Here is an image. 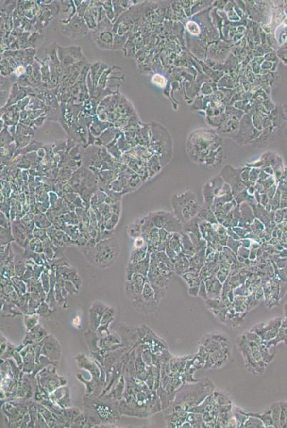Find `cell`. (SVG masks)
I'll return each mask as SVG.
<instances>
[{
    "instance_id": "cell-1",
    "label": "cell",
    "mask_w": 287,
    "mask_h": 428,
    "mask_svg": "<svg viewBox=\"0 0 287 428\" xmlns=\"http://www.w3.org/2000/svg\"><path fill=\"white\" fill-rule=\"evenodd\" d=\"M215 386L208 378L200 379L194 384L185 385L176 395L175 399L171 405H177L185 411L201 404L211 394L215 392Z\"/></svg>"
},
{
    "instance_id": "cell-2",
    "label": "cell",
    "mask_w": 287,
    "mask_h": 428,
    "mask_svg": "<svg viewBox=\"0 0 287 428\" xmlns=\"http://www.w3.org/2000/svg\"><path fill=\"white\" fill-rule=\"evenodd\" d=\"M86 261L92 266L100 269L110 268L119 258L121 248L115 236L101 240L92 249L83 251Z\"/></svg>"
},
{
    "instance_id": "cell-3",
    "label": "cell",
    "mask_w": 287,
    "mask_h": 428,
    "mask_svg": "<svg viewBox=\"0 0 287 428\" xmlns=\"http://www.w3.org/2000/svg\"><path fill=\"white\" fill-rule=\"evenodd\" d=\"M85 409L91 411L101 420L103 424L112 425L119 420V402L106 397H92L84 396L83 399Z\"/></svg>"
},
{
    "instance_id": "cell-4",
    "label": "cell",
    "mask_w": 287,
    "mask_h": 428,
    "mask_svg": "<svg viewBox=\"0 0 287 428\" xmlns=\"http://www.w3.org/2000/svg\"><path fill=\"white\" fill-rule=\"evenodd\" d=\"M172 206L174 215L185 223L191 221L200 209L195 194L191 191L172 196Z\"/></svg>"
},
{
    "instance_id": "cell-5",
    "label": "cell",
    "mask_w": 287,
    "mask_h": 428,
    "mask_svg": "<svg viewBox=\"0 0 287 428\" xmlns=\"http://www.w3.org/2000/svg\"><path fill=\"white\" fill-rule=\"evenodd\" d=\"M75 360L77 361V365H78L79 368L85 369L92 376V380H86L83 378V376H82V375H77L78 380L86 385V395H91L94 393V391H95L96 388H97L99 382H100V377H101V373H100L101 369H100V363H99L98 361H95V360L94 362L92 361H90L89 358H86L83 354L77 355V356H75Z\"/></svg>"
},
{
    "instance_id": "cell-6",
    "label": "cell",
    "mask_w": 287,
    "mask_h": 428,
    "mask_svg": "<svg viewBox=\"0 0 287 428\" xmlns=\"http://www.w3.org/2000/svg\"><path fill=\"white\" fill-rule=\"evenodd\" d=\"M236 344L239 348L240 353L244 358L245 362L246 369L249 373L255 376H262L264 374L267 364L260 363L255 359L253 356L251 349L249 346L248 341L246 338L245 335H242L236 338Z\"/></svg>"
},
{
    "instance_id": "cell-7",
    "label": "cell",
    "mask_w": 287,
    "mask_h": 428,
    "mask_svg": "<svg viewBox=\"0 0 287 428\" xmlns=\"http://www.w3.org/2000/svg\"><path fill=\"white\" fill-rule=\"evenodd\" d=\"M56 365H50L42 370H40L39 374L36 375L39 385L43 388L45 391L50 393L54 392V391L66 385L67 380L63 378L57 376L56 373Z\"/></svg>"
},
{
    "instance_id": "cell-8",
    "label": "cell",
    "mask_w": 287,
    "mask_h": 428,
    "mask_svg": "<svg viewBox=\"0 0 287 428\" xmlns=\"http://www.w3.org/2000/svg\"><path fill=\"white\" fill-rule=\"evenodd\" d=\"M158 304L159 303L156 300L154 289L147 280L140 297L137 300L132 301V306L138 313L150 314L157 311Z\"/></svg>"
},
{
    "instance_id": "cell-9",
    "label": "cell",
    "mask_w": 287,
    "mask_h": 428,
    "mask_svg": "<svg viewBox=\"0 0 287 428\" xmlns=\"http://www.w3.org/2000/svg\"><path fill=\"white\" fill-rule=\"evenodd\" d=\"M283 318H275L267 322L258 323L250 331L257 334L264 342H268L276 338L282 325Z\"/></svg>"
},
{
    "instance_id": "cell-10",
    "label": "cell",
    "mask_w": 287,
    "mask_h": 428,
    "mask_svg": "<svg viewBox=\"0 0 287 428\" xmlns=\"http://www.w3.org/2000/svg\"><path fill=\"white\" fill-rule=\"evenodd\" d=\"M97 26V30L92 32V36L96 44L98 45L99 48L102 49H111L113 45V35L110 31L112 25L109 19H104Z\"/></svg>"
},
{
    "instance_id": "cell-11",
    "label": "cell",
    "mask_w": 287,
    "mask_h": 428,
    "mask_svg": "<svg viewBox=\"0 0 287 428\" xmlns=\"http://www.w3.org/2000/svg\"><path fill=\"white\" fill-rule=\"evenodd\" d=\"M60 28L64 35L71 39L83 38L88 33L86 22L77 15L74 16L68 23L62 24Z\"/></svg>"
},
{
    "instance_id": "cell-12",
    "label": "cell",
    "mask_w": 287,
    "mask_h": 428,
    "mask_svg": "<svg viewBox=\"0 0 287 428\" xmlns=\"http://www.w3.org/2000/svg\"><path fill=\"white\" fill-rule=\"evenodd\" d=\"M147 280V277L138 274H133L130 280H126L125 294L127 298L132 301L137 300L140 297Z\"/></svg>"
},
{
    "instance_id": "cell-13",
    "label": "cell",
    "mask_w": 287,
    "mask_h": 428,
    "mask_svg": "<svg viewBox=\"0 0 287 428\" xmlns=\"http://www.w3.org/2000/svg\"><path fill=\"white\" fill-rule=\"evenodd\" d=\"M62 355V348L57 338L52 335H48L42 341L41 356L47 357L52 361H59Z\"/></svg>"
},
{
    "instance_id": "cell-14",
    "label": "cell",
    "mask_w": 287,
    "mask_h": 428,
    "mask_svg": "<svg viewBox=\"0 0 287 428\" xmlns=\"http://www.w3.org/2000/svg\"><path fill=\"white\" fill-rule=\"evenodd\" d=\"M109 306L101 301L94 302L89 310V329L97 331L104 313Z\"/></svg>"
},
{
    "instance_id": "cell-15",
    "label": "cell",
    "mask_w": 287,
    "mask_h": 428,
    "mask_svg": "<svg viewBox=\"0 0 287 428\" xmlns=\"http://www.w3.org/2000/svg\"><path fill=\"white\" fill-rule=\"evenodd\" d=\"M150 259H151V254L148 252L147 256L144 260L137 263H128L126 269V280H130L133 274H135L143 275L147 277L150 269Z\"/></svg>"
},
{
    "instance_id": "cell-16",
    "label": "cell",
    "mask_w": 287,
    "mask_h": 428,
    "mask_svg": "<svg viewBox=\"0 0 287 428\" xmlns=\"http://www.w3.org/2000/svg\"><path fill=\"white\" fill-rule=\"evenodd\" d=\"M49 399L56 404L60 405L61 408H68L72 407L70 393L68 387L57 388L54 392L50 393Z\"/></svg>"
},
{
    "instance_id": "cell-17",
    "label": "cell",
    "mask_w": 287,
    "mask_h": 428,
    "mask_svg": "<svg viewBox=\"0 0 287 428\" xmlns=\"http://www.w3.org/2000/svg\"><path fill=\"white\" fill-rule=\"evenodd\" d=\"M12 231L15 241L24 248L28 247L30 240L27 237V229L22 221L15 220L12 224Z\"/></svg>"
},
{
    "instance_id": "cell-18",
    "label": "cell",
    "mask_w": 287,
    "mask_h": 428,
    "mask_svg": "<svg viewBox=\"0 0 287 428\" xmlns=\"http://www.w3.org/2000/svg\"><path fill=\"white\" fill-rule=\"evenodd\" d=\"M57 279L61 278L65 280L72 282L77 289L80 290L82 285V280L75 268H71V266L59 267L56 270Z\"/></svg>"
},
{
    "instance_id": "cell-19",
    "label": "cell",
    "mask_w": 287,
    "mask_h": 428,
    "mask_svg": "<svg viewBox=\"0 0 287 428\" xmlns=\"http://www.w3.org/2000/svg\"><path fill=\"white\" fill-rule=\"evenodd\" d=\"M23 359V372L25 373H33L36 365V353L33 345H27L20 352Z\"/></svg>"
},
{
    "instance_id": "cell-20",
    "label": "cell",
    "mask_w": 287,
    "mask_h": 428,
    "mask_svg": "<svg viewBox=\"0 0 287 428\" xmlns=\"http://www.w3.org/2000/svg\"><path fill=\"white\" fill-rule=\"evenodd\" d=\"M47 335H48V333L45 329L41 325L38 324L34 329L27 332L24 340L23 344L26 346L37 344V343L41 342Z\"/></svg>"
},
{
    "instance_id": "cell-21",
    "label": "cell",
    "mask_w": 287,
    "mask_h": 428,
    "mask_svg": "<svg viewBox=\"0 0 287 428\" xmlns=\"http://www.w3.org/2000/svg\"><path fill=\"white\" fill-rule=\"evenodd\" d=\"M191 356L174 357L170 360L169 365L171 369V376H181L185 371L186 362Z\"/></svg>"
},
{
    "instance_id": "cell-22",
    "label": "cell",
    "mask_w": 287,
    "mask_h": 428,
    "mask_svg": "<svg viewBox=\"0 0 287 428\" xmlns=\"http://www.w3.org/2000/svg\"><path fill=\"white\" fill-rule=\"evenodd\" d=\"M207 290L208 298L217 299L221 296V283L216 278H208L205 283Z\"/></svg>"
},
{
    "instance_id": "cell-23",
    "label": "cell",
    "mask_w": 287,
    "mask_h": 428,
    "mask_svg": "<svg viewBox=\"0 0 287 428\" xmlns=\"http://www.w3.org/2000/svg\"><path fill=\"white\" fill-rule=\"evenodd\" d=\"M236 410L239 411L240 412H241V413L244 414V415L257 417V418L260 419L263 422L265 428H274V422H273L271 411L270 408L269 409L266 410L262 413H261V412H246L244 411H241V409H239V408H236Z\"/></svg>"
},
{
    "instance_id": "cell-24",
    "label": "cell",
    "mask_w": 287,
    "mask_h": 428,
    "mask_svg": "<svg viewBox=\"0 0 287 428\" xmlns=\"http://www.w3.org/2000/svg\"><path fill=\"white\" fill-rule=\"evenodd\" d=\"M84 337L88 347L90 350V353H94V352H97L100 350V347H99V341H100V338L97 332L89 329L84 333Z\"/></svg>"
},
{
    "instance_id": "cell-25",
    "label": "cell",
    "mask_w": 287,
    "mask_h": 428,
    "mask_svg": "<svg viewBox=\"0 0 287 428\" xmlns=\"http://www.w3.org/2000/svg\"><path fill=\"white\" fill-rule=\"evenodd\" d=\"M145 217L136 218L127 227V234L130 238H136L142 234Z\"/></svg>"
},
{
    "instance_id": "cell-26",
    "label": "cell",
    "mask_w": 287,
    "mask_h": 428,
    "mask_svg": "<svg viewBox=\"0 0 287 428\" xmlns=\"http://www.w3.org/2000/svg\"><path fill=\"white\" fill-rule=\"evenodd\" d=\"M281 341H285L287 344V319L286 318H283L282 326H281L276 338L271 341L266 342V344H267V347L270 349L272 346L277 345Z\"/></svg>"
},
{
    "instance_id": "cell-27",
    "label": "cell",
    "mask_w": 287,
    "mask_h": 428,
    "mask_svg": "<svg viewBox=\"0 0 287 428\" xmlns=\"http://www.w3.org/2000/svg\"><path fill=\"white\" fill-rule=\"evenodd\" d=\"M121 338L118 334L110 333L107 336L100 338L99 347L100 349H107L115 344H121Z\"/></svg>"
},
{
    "instance_id": "cell-28",
    "label": "cell",
    "mask_w": 287,
    "mask_h": 428,
    "mask_svg": "<svg viewBox=\"0 0 287 428\" xmlns=\"http://www.w3.org/2000/svg\"><path fill=\"white\" fill-rule=\"evenodd\" d=\"M14 266H15V276L20 278L25 272L27 268L26 258L24 255H17L14 258Z\"/></svg>"
},
{
    "instance_id": "cell-29",
    "label": "cell",
    "mask_w": 287,
    "mask_h": 428,
    "mask_svg": "<svg viewBox=\"0 0 287 428\" xmlns=\"http://www.w3.org/2000/svg\"><path fill=\"white\" fill-rule=\"evenodd\" d=\"M148 253V246L141 248H132L129 263H137L144 260Z\"/></svg>"
},
{
    "instance_id": "cell-30",
    "label": "cell",
    "mask_w": 287,
    "mask_h": 428,
    "mask_svg": "<svg viewBox=\"0 0 287 428\" xmlns=\"http://www.w3.org/2000/svg\"><path fill=\"white\" fill-rule=\"evenodd\" d=\"M242 428H265V426L260 419L247 415Z\"/></svg>"
},
{
    "instance_id": "cell-31",
    "label": "cell",
    "mask_w": 287,
    "mask_h": 428,
    "mask_svg": "<svg viewBox=\"0 0 287 428\" xmlns=\"http://www.w3.org/2000/svg\"><path fill=\"white\" fill-rule=\"evenodd\" d=\"M259 345V350H260L261 355H262V360L266 362V363L268 365V364L271 363L272 362L273 360L274 359V356H275V353L274 354L271 355L270 353H269V348L267 347V344L266 342H264L262 341Z\"/></svg>"
},
{
    "instance_id": "cell-32",
    "label": "cell",
    "mask_w": 287,
    "mask_h": 428,
    "mask_svg": "<svg viewBox=\"0 0 287 428\" xmlns=\"http://www.w3.org/2000/svg\"><path fill=\"white\" fill-rule=\"evenodd\" d=\"M270 409L271 411V416H272L273 422H274V428H280L279 422H280L281 407L279 402L273 403L270 406Z\"/></svg>"
},
{
    "instance_id": "cell-33",
    "label": "cell",
    "mask_w": 287,
    "mask_h": 428,
    "mask_svg": "<svg viewBox=\"0 0 287 428\" xmlns=\"http://www.w3.org/2000/svg\"><path fill=\"white\" fill-rule=\"evenodd\" d=\"M39 317V315L37 313L31 314V315L28 314L24 316V324L27 329V332L30 331L37 326Z\"/></svg>"
},
{
    "instance_id": "cell-34",
    "label": "cell",
    "mask_w": 287,
    "mask_h": 428,
    "mask_svg": "<svg viewBox=\"0 0 287 428\" xmlns=\"http://www.w3.org/2000/svg\"><path fill=\"white\" fill-rule=\"evenodd\" d=\"M15 241L14 238L11 228L1 227V246L8 245L12 241Z\"/></svg>"
},
{
    "instance_id": "cell-35",
    "label": "cell",
    "mask_w": 287,
    "mask_h": 428,
    "mask_svg": "<svg viewBox=\"0 0 287 428\" xmlns=\"http://www.w3.org/2000/svg\"><path fill=\"white\" fill-rule=\"evenodd\" d=\"M34 224L36 227L39 228V229H49V228L51 227V223L49 221L48 218H47L46 215L43 214H39L36 215L34 216Z\"/></svg>"
},
{
    "instance_id": "cell-36",
    "label": "cell",
    "mask_w": 287,
    "mask_h": 428,
    "mask_svg": "<svg viewBox=\"0 0 287 428\" xmlns=\"http://www.w3.org/2000/svg\"><path fill=\"white\" fill-rule=\"evenodd\" d=\"M26 248H28L34 253H42L44 252L43 242L37 238H33L30 240L28 247Z\"/></svg>"
},
{
    "instance_id": "cell-37",
    "label": "cell",
    "mask_w": 287,
    "mask_h": 428,
    "mask_svg": "<svg viewBox=\"0 0 287 428\" xmlns=\"http://www.w3.org/2000/svg\"><path fill=\"white\" fill-rule=\"evenodd\" d=\"M115 315H116V311L114 308L109 306L106 312L104 313L102 318H101L100 325H110L111 323L115 320Z\"/></svg>"
},
{
    "instance_id": "cell-38",
    "label": "cell",
    "mask_w": 287,
    "mask_h": 428,
    "mask_svg": "<svg viewBox=\"0 0 287 428\" xmlns=\"http://www.w3.org/2000/svg\"><path fill=\"white\" fill-rule=\"evenodd\" d=\"M52 313V310L51 309V307L49 306L46 302H42L36 311V313H37L39 316L43 317V318H47V317L50 316Z\"/></svg>"
},
{
    "instance_id": "cell-39",
    "label": "cell",
    "mask_w": 287,
    "mask_h": 428,
    "mask_svg": "<svg viewBox=\"0 0 287 428\" xmlns=\"http://www.w3.org/2000/svg\"><path fill=\"white\" fill-rule=\"evenodd\" d=\"M281 407L280 428H287V401L279 402Z\"/></svg>"
},
{
    "instance_id": "cell-40",
    "label": "cell",
    "mask_w": 287,
    "mask_h": 428,
    "mask_svg": "<svg viewBox=\"0 0 287 428\" xmlns=\"http://www.w3.org/2000/svg\"><path fill=\"white\" fill-rule=\"evenodd\" d=\"M31 140L30 136H23V135H16L15 136V143H16V148L19 149H22L26 145L29 144Z\"/></svg>"
},
{
    "instance_id": "cell-41",
    "label": "cell",
    "mask_w": 287,
    "mask_h": 428,
    "mask_svg": "<svg viewBox=\"0 0 287 428\" xmlns=\"http://www.w3.org/2000/svg\"><path fill=\"white\" fill-rule=\"evenodd\" d=\"M14 138L11 133L9 132L7 129H4L1 132V147H6L10 143L13 142Z\"/></svg>"
},
{
    "instance_id": "cell-42",
    "label": "cell",
    "mask_w": 287,
    "mask_h": 428,
    "mask_svg": "<svg viewBox=\"0 0 287 428\" xmlns=\"http://www.w3.org/2000/svg\"><path fill=\"white\" fill-rule=\"evenodd\" d=\"M33 236L34 238L41 240L42 242L49 238L47 230L38 227L34 228V230H33Z\"/></svg>"
},
{
    "instance_id": "cell-43",
    "label": "cell",
    "mask_w": 287,
    "mask_h": 428,
    "mask_svg": "<svg viewBox=\"0 0 287 428\" xmlns=\"http://www.w3.org/2000/svg\"><path fill=\"white\" fill-rule=\"evenodd\" d=\"M16 135H23V136H30V135L33 136L34 135V131L32 130L30 127L27 126H23L22 124L17 125V128Z\"/></svg>"
},
{
    "instance_id": "cell-44",
    "label": "cell",
    "mask_w": 287,
    "mask_h": 428,
    "mask_svg": "<svg viewBox=\"0 0 287 428\" xmlns=\"http://www.w3.org/2000/svg\"><path fill=\"white\" fill-rule=\"evenodd\" d=\"M12 71H13V69H12L11 65L9 64L7 60H2L1 62V73L2 74V75H9V74H11Z\"/></svg>"
},
{
    "instance_id": "cell-45",
    "label": "cell",
    "mask_w": 287,
    "mask_h": 428,
    "mask_svg": "<svg viewBox=\"0 0 287 428\" xmlns=\"http://www.w3.org/2000/svg\"><path fill=\"white\" fill-rule=\"evenodd\" d=\"M198 296L202 297V298H203V300H205V301L209 299L208 298L207 290H206V284H205V283H203V281H202L201 283H200Z\"/></svg>"
},
{
    "instance_id": "cell-46",
    "label": "cell",
    "mask_w": 287,
    "mask_h": 428,
    "mask_svg": "<svg viewBox=\"0 0 287 428\" xmlns=\"http://www.w3.org/2000/svg\"><path fill=\"white\" fill-rule=\"evenodd\" d=\"M45 110H39V111H31V112H28V116L29 119H34L35 118L41 117L40 115L41 114L45 113Z\"/></svg>"
},
{
    "instance_id": "cell-47",
    "label": "cell",
    "mask_w": 287,
    "mask_h": 428,
    "mask_svg": "<svg viewBox=\"0 0 287 428\" xmlns=\"http://www.w3.org/2000/svg\"><path fill=\"white\" fill-rule=\"evenodd\" d=\"M1 227L6 228V229H8V228H10V223H9L8 219H7V217H6L5 214L3 213V212H1Z\"/></svg>"
},
{
    "instance_id": "cell-48",
    "label": "cell",
    "mask_w": 287,
    "mask_h": 428,
    "mask_svg": "<svg viewBox=\"0 0 287 428\" xmlns=\"http://www.w3.org/2000/svg\"><path fill=\"white\" fill-rule=\"evenodd\" d=\"M199 291H200V285H196V286L189 287V295H190L191 296L193 297L198 296Z\"/></svg>"
},
{
    "instance_id": "cell-49",
    "label": "cell",
    "mask_w": 287,
    "mask_h": 428,
    "mask_svg": "<svg viewBox=\"0 0 287 428\" xmlns=\"http://www.w3.org/2000/svg\"><path fill=\"white\" fill-rule=\"evenodd\" d=\"M45 119H46V118L42 117V116H41V117L38 118L37 119L34 120V121H33V124H34V125L38 126V127H40V126H42V124H43L44 121H45Z\"/></svg>"
},
{
    "instance_id": "cell-50",
    "label": "cell",
    "mask_w": 287,
    "mask_h": 428,
    "mask_svg": "<svg viewBox=\"0 0 287 428\" xmlns=\"http://www.w3.org/2000/svg\"><path fill=\"white\" fill-rule=\"evenodd\" d=\"M285 316H287V303L285 305Z\"/></svg>"
}]
</instances>
